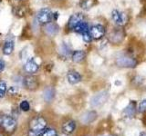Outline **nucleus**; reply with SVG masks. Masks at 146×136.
<instances>
[{
	"label": "nucleus",
	"instance_id": "nucleus-1",
	"mask_svg": "<svg viewBox=\"0 0 146 136\" xmlns=\"http://www.w3.org/2000/svg\"><path fill=\"white\" fill-rule=\"evenodd\" d=\"M47 127V121L43 116H35L29 122L27 136H41Z\"/></svg>",
	"mask_w": 146,
	"mask_h": 136
},
{
	"label": "nucleus",
	"instance_id": "nucleus-2",
	"mask_svg": "<svg viewBox=\"0 0 146 136\" xmlns=\"http://www.w3.org/2000/svg\"><path fill=\"white\" fill-rule=\"evenodd\" d=\"M17 128V121L10 115H4L0 118V129L3 133L11 135Z\"/></svg>",
	"mask_w": 146,
	"mask_h": 136
},
{
	"label": "nucleus",
	"instance_id": "nucleus-3",
	"mask_svg": "<svg viewBox=\"0 0 146 136\" xmlns=\"http://www.w3.org/2000/svg\"><path fill=\"white\" fill-rule=\"evenodd\" d=\"M36 19L40 24H48L53 20V13L48 8H42L38 11Z\"/></svg>",
	"mask_w": 146,
	"mask_h": 136
},
{
	"label": "nucleus",
	"instance_id": "nucleus-4",
	"mask_svg": "<svg viewBox=\"0 0 146 136\" xmlns=\"http://www.w3.org/2000/svg\"><path fill=\"white\" fill-rule=\"evenodd\" d=\"M116 63L121 67H135L137 65V62L133 58H131L128 56H121L117 58Z\"/></svg>",
	"mask_w": 146,
	"mask_h": 136
},
{
	"label": "nucleus",
	"instance_id": "nucleus-5",
	"mask_svg": "<svg viewBox=\"0 0 146 136\" xmlns=\"http://www.w3.org/2000/svg\"><path fill=\"white\" fill-rule=\"evenodd\" d=\"M111 18H112V21L119 26L125 25L127 21L126 15H124L122 12L117 10V9H115V10H113L111 12Z\"/></svg>",
	"mask_w": 146,
	"mask_h": 136
},
{
	"label": "nucleus",
	"instance_id": "nucleus-6",
	"mask_svg": "<svg viewBox=\"0 0 146 136\" xmlns=\"http://www.w3.org/2000/svg\"><path fill=\"white\" fill-rule=\"evenodd\" d=\"M108 96L109 95L107 92H102V93L97 94L92 97V99H91V105L94 107L102 105V104L107 101Z\"/></svg>",
	"mask_w": 146,
	"mask_h": 136
},
{
	"label": "nucleus",
	"instance_id": "nucleus-7",
	"mask_svg": "<svg viewBox=\"0 0 146 136\" xmlns=\"http://www.w3.org/2000/svg\"><path fill=\"white\" fill-rule=\"evenodd\" d=\"M90 33L94 39H102L105 35V28L102 25H95L90 29Z\"/></svg>",
	"mask_w": 146,
	"mask_h": 136
},
{
	"label": "nucleus",
	"instance_id": "nucleus-8",
	"mask_svg": "<svg viewBox=\"0 0 146 136\" xmlns=\"http://www.w3.org/2000/svg\"><path fill=\"white\" fill-rule=\"evenodd\" d=\"M24 84H25L26 88L27 90L34 91V90H36V88L38 87V78L35 77V76H32V75L27 76V77H25V79H24Z\"/></svg>",
	"mask_w": 146,
	"mask_h": 136
},
{
	"label": "nucleus",
	"instance_id": "nucleus-9",
	"mask_svg": "<svg viewBox=\"0 0 146 136\" xmlns=\"http://www.w3.org/2000/svg\"><path fill=\"white\" fill-rule=\"evenodd\" d=\"M76 128V122L72 120H68L62 124V133L66 135L71 134L75 131Z\"/></svg>",
	"mask_w": 146,
	"mask_h": 136
},
{
	"label": "nucleus",
	"instance_id": "nucleus-10",
	"mask_svg": "<svg viewBox=\"0 0 146 136\" xmlns=\"http://www.w3.org/2000/svg\"><path fill=\"white\" fill-rule=\"evenodd\" d=\"M82 21H84V16L82 14H74V15L70 16V20H68V28L73 29L78 24H80Z\"/></svg>",
	"mask_w": 146,
	"mask_h": 136
},
{
	"label": "nucleus",
	"instance_id": "nucleus-11",
	"mask_svg": "<svg viewBox=\"0 0 146 136\" xmlns=\"http://www.w3.org/2000/svg\"><path fill=\"white\" fill-rule=\"evenodd\" d=\"M14 39L12 37H7V39L5 41L4 46H3V54L6 56L11 54L14 51Z\"/></svg>",
	"mask_w": 146,
	"mask_h": 136
},
{
	"label": "nucleus",
	"instance_id": "nucleus-12",
	"mask_svg": "<svg viewBox=\"0 0 146 136\" xmlns=\"http://www.w3.org/2000/svg\"><path fill=\"white\" fill-rule=\"evenodd\" d=\"M67 79L68 83L71 84H76L80 83L81 80V75L76 71H70L67 75Z\"/></svg>",
	"mask_w": 146,
	"mask_h": 136
},
{
	"label": "nucleus",
	"instance_id": "nucleus-13",
	"mask_svg": "<svg viewBox=\"0 0 146 136\" xmlns=\"http://www.w3.org/2000/svg\"><path fill=\"white\" fill-rule=\"evenodd\" d=\"M25 70L26 72L29 73V74H31V75L35 74V73H36L38 70V63L35 62L34 59H29L25 65Z\"/></svg>",
	"mask_w": 146,
	"mask_h": 136
},
{
	"label": "nucleus",
	"instance_id": "nucleus-14",
	"mask_svg": "<svg viewBox=\"0 0 146 136\" xmlns=\"http://www.w3.org/2000/svg\"><path fill=\"white\" fill-rule=\"evenodd\" d=\"M58 26L57 24H55V23H48V24H46V26H45V32L46 34L48 35L49 36H54L58 34Z\"/></svg>",
	"mask_w": 146,
	"mask_h": 136
},
{
	"label": "nucleus",
	"instance_id": "nucleus-15",
	"mask_svg": "<svg viewBox=\"0 0 146 136\" xmlns=\"http://www.w3.org/2000/svg\"><path fill=\"white\" fill-rule=\"evenodd\" d=\"M86 57V53L83 50H76L72 53L71 54V58L72 61L75 63H80L85 59Z\"/></svg>",
	"mask_w": 146,
	"mask_h": 136
},
{
	"label": "nucleus",
	"instance_id": "nucleus-16",
	"mask_svg": "<svg viewBox=\"0 0 146 136\" xmlns=\"http://www.w3.org/2000/svg\"><path fill=\"white\" fill-rule=\"evenodd\" d=\"M76 33H79L80 35H83L86 32H89L90 31V28H89V25L87 24L85 21H82L80 22V24H78L74 28H73Z\"/></svg>",
	"mask_w": 146,
	"mask_h": 136
},
{
	"label": "nucleus",
	"instance_id": "nucleus-17",
	"mask_svg": "<svg viewBox=\"0 0 146 136\" xmlns=\"http://www.w3.org/2000/svg\"><path fill=\"white\" fill-rule=\"evenodd\" d=\"M96 117H97V113H96L94 111L88 112L82 116L81 121H82V122H84V124H90V122H93L96 119Z\"/></svg>",
	"mask_w": 146,
	"mask_h": 136
},
{
	"label": "nucleus",
	"instance_id": "nucleus-18",
	"mask_svg": "<svg viewBox=\"0 0 146 136\" xmlns=\"http://www.w3.org/2000/svg\"><path fill=\"white\" fill-rule=\"evenodd\" d=\"M135 111H136V105H135V103L133 102H131L129 105H128L125 108V110L123 111V113H124V114L126 116H128V117H131V116L134 115Z\"/></svg>",
	"mask_w": 146,
	"mask_h": 136
},
{
	"label": "nucleus",
	"instance_id": "nucleus-19",
	"mask_svg": "<svg viewBox=\"0 0 146 136\" xmlns=\"http://www.w3.org/2000/svg\"><path fill=\"white\" fill-rule=\"evenodd\" d=\"M111 40L113 43H120L122 40V35H121V31H117L114 30L112 32V34H111Z\"/></svg>",
	"mask_w": 146,
	"mask_h": 136
},
{
	"label": "nucleus",
	"instance_id": "nucleus-20",
	"mask_svg": "<svg viewBox=\"0 0 146 136\" xmlns=\"http://www.w3.org/2000/svg\"><path fill=\"white\" fill-rule=\"evenodd\" d=\"M54 89L53 88H47L44 91V99L45 101L50 102L54 98Z\"/></svg>",
	"mask_w": 146,
	"mask_h": 136
},
{
	"label": "nucleus",
	"instance_id": "nucleus-21",
	"mask_svg": "<svg viewBox=\"0 0 146 136\" xmlns=\"http://www.w3.org/2000/svg\"><path fill=\"white\" fill-rule=\"evenodd\" d=\"M41 136H58V134L56 130H54L52 128H48L44 131V133Z\"/></svg>",
	"mask_w": 146,
	"mask_h": 136
},
{
	"label": "nucleus",
	"instance_id": "nucleus-22",
	"mask_svg": "<svg viewBox=\"0 0 146 136\" xmlns=\"http://www.w3.org/2000/svg\"><path fill=\"white\" fill-rule=\"evenodd\" d=\"M6 91H7V84H6V82L0 81V99L3 98L5 96Z\"/></svg>",
	"mask_w": 146,
	"mask_h": 136
},
{
	"label": "nucleus",
	"instance_id": "nucleus-23",
	"mask_svg": "<svg viewBox=\"0 0 146 136\" xmlns=\"http://www.w3.org/2000/svg\"><path fill=\"white\" fill-rule=\"evenodd\" d=\"M92 5H93L92 0H82L80 6L83 9H89L92 7Z\"/></svg>",
	"mask_w": 146,
	"mask_h": 136
},
{
	"label": "nucleus",
	"instance_id": "nucleus-24",
	"mask_svg": "<svg viewBox=\"0 0 146 136\" xmlns=\"http://www.w3.org/2000/svg\"><path fill=\"white\" fill-rule=\"evenodd\" d=\"M60 52H61V54H63L64 56H70V49L67 44H62V46L60 48Z\"/></svg>",
	"mask_w": 146,
	"mask_h": 136
},
{
	"label": "nucleus",
	"instance_id": "nucleus-25",
	"mask_svg": "<svg viewBox=\"0 0 146 136\" xmlns=\"http://www.w3.org/2000/svg\"><path fill=\"white\" fill-rule=\"evenodd\" d=\"M20 109L22 111H24V112H27L30 109V105H29V103L27 102V101H23L21 102L20 103V105H19Z\"/></svg>",
	"mask_w": 146,
	"mask_h": 136
},
{
	"label": "nucleus",
	"instance_id": "nucleus-26",
	"mask_svg": "<svg viewBox=\"0 0 146 136\" xmlns=\"http://www.w3.org/2000/svg\"><path fill=\"white\" fill-rule=\"evenodd\" d=\"M138 111L140 112H146V99L143 100L140 103H139V106H138Z\"/></svg>",
	"mask_w": 146,
	"mask_h": 136
},
{
	"label": "nucleus",
	"instance_id": "nucleus-27",
	"mask_svg": "<svg viewBox=\"0 0 146 136\" xmlns=\"http://www.w3.org/2000/svg\"><path fill=\"white\" fill-rule=\"evenodd\" d=\"M82 35V38H83V40H84V42H86V43H90L91 41V39H92V36H91L90 31L86 32V33H84L83 35Z\"/></svg>",
	"mask_w": 146,
	"mask_h": 136
},
{
	"label": "nucleus",
	"instance_id": "nucleus-28",
	"mask_svg": "<svg viewBox=\"0 0 146 136\" xmlns=\"http://www.w3.org/2000/svg\"><path fill=\"white\" fill-rule=\"evenodd\" d=\"M8 93L10 94H12V95H15V94H17V89L16 87H11L10 89H9V92Z\"/></svg>",
	"mask_w": 146,
	"mask_h": 136
},
{
	"label": "nucleus",
	"instance_id": "nucleus-29",
	"mask_svg": "<svg viewBox=\"0 0 146 136\" xmlns=\"http://www.w3.org/2000/svg\"><path fill=\"white\" fill-rule=\"evenodd\" d=\"M5 65H5V62L2 60V59H0V72L5 69Z\"/></svg>",
	"mask_w": 146,
	"mask_h": 136
},
{
	"label": "nucleus",
	"instance_id": "nucleus-30",
	"mask_svg": "<svg viewBox=\"0 0 146 136\" xmlns=\"http://www.w3.org/2000/svg\"><path fill=\"white\" fill-rule=\"evenodd\" d=\"M140 136H146V133H141L140 134Z\"/></svg>",
	"mask_w": 146,
	"mask_h": 136
}]
</instances>
